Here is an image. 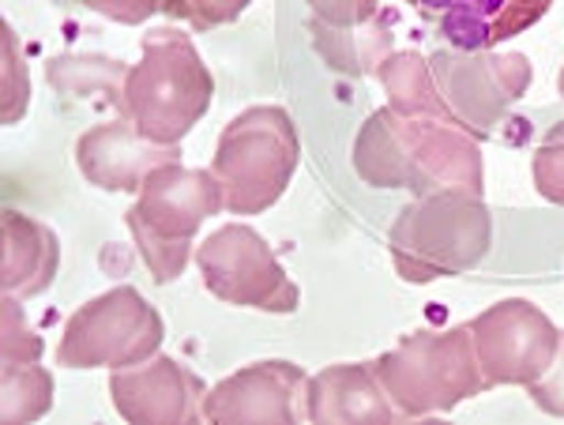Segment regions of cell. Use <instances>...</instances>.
<instances>
[{"mask_svg": "<svg viewBox=\"0 0 564 425\" xmlns=\"http://www.w3.org/2000/svg\"><path fill=\"white\" fill-rule=\"evenodd\" d=\"M354 174L372 188H406L414 196H481L486 166L478 140L456 121L406 117L391 106L369 113L354 140Z\"/></svg>", "mask_w": 564, "mask_h": 425, "instance_id": "1", "label": "cell"}, {"mask_svg": "<svg viewBox=\"0 0 564 425\" xmlns=\"http://www.w3.org/2000/svg\"><path fill=\"white\" fill-rule=\"evenodd\" d=\"M215 98V76L177 26L143 34L140 61L124 79V113L154 143H181L204 121Z\"/></svg>", "mask_w": 564, "mask_h": 425, "instance_id": "2", "label": "cell"}, {"mask_svg": "<svg viewBox=\"0 0 564 425\" xmlns=\"http://www.w3.org/2000/svg\"><path fill=\"white\" fill-rule=\"evenodd\" d=\"M494 241V219L481 196L433 193L414 196L391 222L388 249L399 279L414 286L478 268Z\"/></svg>", "mask_w": 564, "mask_h": 425, "instance_id": "3", "label": "cell"}, {"mask_svg": "<svg viewBox=\"0 0 564 425\" xmlns=\"http://www.w3.org/2000/svg\"><path fill=\"white\" fill-rule=\"evenodd\" d=\"M223 207L226 196L212 170H188L181 162H170V166H159L143 181L124 222H129L135 249H140L154 283H177L199 226Z\"/></svg>", "mask_w": 564, "mask_h": 425, "instance_id": "4", "label": "cell"}, {"mask_svg": "<svg viewBox=\"0 0 564 425\" xmlns=\"http://www.w3.org/2000/svg\"><path fill=\"white\" fill-rule=\"evenodd\" d=\"M372 373L384 384L399 418L448 414L489 388L475 355L470 324L406 336L399 347L384 350L372 361Z\"/></svg>", "mask_w": 564, "mask_h": 425, "instance_id": "5", "label": "cell"}, {"mask_svg": "<svg viewBox=\"0 0 564 425\" xmlns=\"http://www.w3.org/2000/svg\"><path fill=\"white\" fill-rule=\"evenodd\" d=\"M297 162H302V143L290 113L282 106H249L223 129L212 159L226 211L260 215L275 207Z\"/></svg>", "mask_w": 564, "mask_h": 425, "instance_id": "6", "label": "cell"}, {"mask_svg": "<svg viewBox=\"0 0 564 425\" xmlns=\"http://www.w3.org/2000/svg\"><path fill=\"white\" fill-rule=\"evenodd\" d=\"M166 324L135 286L90 297L65 324L57 366L65 369H129L159 355Z\"/></svg>", "mask_w": 564, "mask_h": 425, "instance_id": "7", "label": "cell"}, {"mask_svg": "<svg viewBox=\"0 0 564 425\" xmlns=\"http://www.w3.org/2000/svg\"><path fill=\"white\" fill-rule=\"evenodd\" d=\"M430 68L448 113L475 140L497 135V124L508 121L512 106L531 87V65H527L523 53L456 50V45H448V50L433 53Z\"/></svg>", "mask_w": 564, "mask_h": 425, "instance_id": "8", "label": "cell"}, {"mask_svg": "<svg viewBox=\"0 0 564 425\" xmlns=\"http://www.w3.org/2000/svg\"><path fill=\"white\" fill-rule=\"evenodd\" d=\"M196 264L204 286L226 305L279 316L297 313L302 305V291L279 264L275 249L245 222H230L204 238V246L196 249Z\"/></svg>", "mask_w": 564, "mask_h": 425, "instance_id": "9", "label": "cell"}, {"mask_svg": "<svg viewBox=\"0 0 564 425\" xmlns=\"http://www.w3.org/2000/svg\"><path fill=\"white\" fill-rule=\"evenodd\" d=\"M470 336L489 388H527L550 369L561 328L539 305L505 297L470 320Z\"/></svg>", "mask_w": 564, "mask_h": 425, "instance_id": "10", "label": "cell"}, {"mask_svg": "<svg viewBox=\"0 0 564 425\" xmlns=\"http://www.w3.org/2000/svg\"><path fill=\"white\" fill-rule=\"evenodd\" d=\"M308 373L294 361H252L234 377L218 381L204 395V422L215 425H297L308 422L305 411Z\"/></svg>", "mask_w": 564, "mask_h": 425, "instance_id": "11", "label": "cell"}, {"mask_svg": "<svg viewBox=\"0 0 564 425\" xmlns=\"http://www.w3.org/2000/svg\"><path fill=\"white\" fill-rule=\"evenodd\" d=\"M204 381L170 355H154L140 366L113 369L109 400L132 425H181L204 418Z\"/></svg>", "mask_w": 564, "mask_h": 425, "instance_id": "12", "label": "cell"}, {"mask_svg": "<svg viewBox=\"0 0 564 425\" xmlns=\"http://www.w3.org/2000/svg\"><path fill=\"white\" fill-rule=\"evenodd\" d=\"M181 162L177 143L148 140L129 117L95 124L76 140V166L102 193H140L159 166Z\"/></svg>", "mask_w": 564, "mask_h": 425, "instance_id": "13", "label": "cell"}, {"mask_svg": "<svg viewBox=\"0 0 564 425\" xmlns=\"http://www.w3.org/2000/svg\"><path fill=\"white\" fill-rule=\"evenodd\" d=\"M456 50H497L531 31L553 0H406Z\"/></svg>", "mask_w": 564, "mask_h": 425, "instance_id": "14", "label": "cell"}, {"mask_svg": "<svg viewBox=\"0 0 564 425\" xmlns=\"http://www.w3.org/2000/svg\"><path fill=\"white\" fill-rule=\"evenodd\" d=\"M305 411L316 425H388L399 418L372 361H343L308 377Z\"/></svg>", "mask_w": 564, "mask_h": 425, "instance_id": "15", "label": "cell"}, {"mask_svg": "<svg viewBox=\"0 0 564 425\" xmlns=\"http://www.w3.org/2000/svg\"><path fill=\"white\" fill-rule=\"evenodd\" d=\"M0 230H4V264H0L4 294L26 302V297H39L50 291L61 268L57 233L45 222L31 219V215L12 211V207L0 219Z\"/></svg>", "mask_w": 564, "mask_h": 425, "instance_id": "16", "label": "cell"}, {"mask_svg": "<svg viewBox=\"0 0 564 425\" xmlns=\"http://www.w3.org/2000/svg\"><path fill=\"white\" fill-rule=\"evenodd\" d=\"M391 26H395V15L391 12L388 15L377 12L369 23L358 26H332L313 15L308 34H313V50L321 53L327 68L343 72V76L366 79L372 72H380V65L391 57V42H395Z\"/></svg>", "mask_w": 564, "mask_h": 425, "instance_id": "17", "label": "cell"}, {"mask_svg": "<svg viewBox=\"0 0 564 425\" xmlns=\"http://www.w3.org/2000/svg\"><path fill=\"white\" fill-rule=\"evenodd\" d=\"M45 79L57 95L113 106L117 113H124V79H129L124 61L95 57V53H65V57H53L45 65Z\"/></svg>", "mask_w": 564, "mask_h": 425, "instance_id": "18", "label": "cell"}, {"mask_svg": "<svg viewBox=\"0 0 564 425\" xmlns=\"http://www.w3.org/2000/svg\"><path fill=\"white\" fill-rule=\"evenodd\" d=\"M380 84L388 90V106L395 113H406V117H441V121H456L444 106L441 90H436V79H433V68H430V57L414 50H403V53H391V57L380 65ZM463 129V124H459Z\"/></svg>", "mask_w": 564, "mask_h": 425, "instance_id": "19", "label": "cell"}, {"mask_svg": "<svg viewBox=\"0 0 564 425\" xmlns=\"http://www.w3.org/2000/svg\"><path fill=\"white\" fill-rule=\"evenodd\" d=\"M53 373L39 361H4L0 369V418L8 425L34 422L53 406Z\"/></svg>", "mask_w": 564, "mask_h": 425, "instance_id": "20", "label": "cell"}, {"mask_svg": "<svg viewBox=\"0 0 564 425\" xmlns=\"http://www.w3.org/2000/svg\"><path fill=\"white\" fill-rule=\"evenodd\" d=\"M531 181L542 200L564 207V121L553 124V129L542 135L539 148H534Z\"/></svg>", "mask_w": 564, "mask_h": 425, "instance_id": "21", "label": "cell"}, {"mask_svg": "<svg viewBox=\"0 0 564 425\" xmlns=\"http://www.w3.org/2000/svg\"><path fill=\"white\" fill-rule=\"evenodd\" d=\"M0 42H4V124H20L26 106H31V76H26V65L20 57V42H15L12 23H0Z\"/></svg>", "mask_w": 564, "mask_h": 425, "instance_id": "22", "label": "cell"}, {"mask_svg": "<svg viewBox=\"0 0 564 425\" xmlns=\"http://www.w3.org/2000/svg\"><path fill=\"white\" fill-rule=\"evenodd\" d=\"M79 4L124 26H140V23H148L151 15L185 20V12H188V0H79Z\"/></svg>", "mask_w": 564, "mask_h": 425, "instance_id": "23", "label": "cell"}, {"mask_svg": "<svg viewBox=\"0 0 564 425\" xmlns=\"http://www.w3.org/2000/svg\"><path fill=\"white\" fill-rule=\"evenodd\" d=\"M4 336H0V361H39L45 342L34 336V328L26 324L20 309V297L4 294Z\"/></svg>", "mask_w": 564, "mask_h": 425, "instance_id": "24", "label": "cell"}, {"mask_svg": "<svg viewBox=\"0 0 564 425\" xmlns=\"http://www.w3.org/2000/svg\"><path fill=\"white\" fill-rule=\"evenodd\" d=\"M527 395L539 411L553 414V418H564V331L557 342V355H553L550 369L539 377V381L527 384Z\"/></svg>", "mask_w": 564, "mask_h": 425, "instance_id": "25", "label": "cell"}, {"mask_svg": "<svg viewBox=\"0 0 564 425\" xmlns=\"http://www.w3.org/2000/svg\"><path fill=\"white\" fill-rule=\"evenodd\" d=\"M305 4L313 8L316 20L332 26H358L380 12V0H305Z\"/></svg>", "mask_w": 564, "mask_h": 425, "instance_id": "26", "label": "cell"}, {"mask_svg": "<svg viewBox=\"0 0 564 425\" xmlns=\"http://www.w3.org/2000/svg\"><path fill=\"white\" fill-rule=\"evenodd\" d=\"M252 0H188L185 23H193L196 31H212V26H223L249 8Z\"/></svg>", "mask_w": 564, "mask_h": 425, "instance_id": "27", "label": "cell"}, {"mask_svg": "<svg viewBox=\"0 0 564 425\" xmlns=\"http://www.w3.org/2000/svg\"><path fill=\"white\" fill-rule=\"evenodd\" d=\"M557 84H561V95H564V68H561V76H557Z\"/></svg>", "mask_w": 564, "mask_h": 425, "instance_id": "28", "label": "cell"}]
</instances>
